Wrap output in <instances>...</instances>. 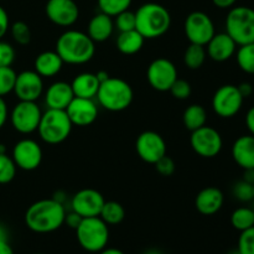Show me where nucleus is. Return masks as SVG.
<instances>
[{"label": "nucleus", "instance_id": "obj_4", "mask_svg": "<svg viewBox=\"0 0 254 254\" xmlns=\"http://www.w3.org/2000/svg\"><path fill=\"white\" fill-rule=\"evenodd\" d=\"M96 98L102 108L109 112H122L130 107L134 92L130 84L123 78L109 77L99 84Z\"/></svg>", "mask_w": 254, "mask_h": 254}, {"label": "nucleus", "instance_id": "obj_56", "mask_svg": "<svg viewBox=\"0 0 254 254\" xmlns=\"http://www.w3.org/2000/svg\"><path fill=\"white\" fill-rule=\"evenodd\" d=\"M32 254H45V253H32Z\"/></svg>", "mask_w": 254, "mask_h": 254}, {"label": "nucleus", "instance_id": "obj_36", "mask_svg": "<svg viewBox=\"0 0 254 254\" xmlns=\"http://www.w3.org/2000/svg\"><path fill=\"white\" fill-rule=\"evenodd\" d=\"M114 17H116L114 27H117L119 32L135 30V12L134 11H130L129 9L124 10Z\"/></svg>", "mask_w": 254, "mask_h": 254}, {"label": "nucleus", "instance_id": "obj_6", "mask_svg": "<svg viewBox=\"0 0 254 254\" xmlns=\"http://www.w3.org/2000/svg\"><path fill=\"white\" fill-rule=\"evenodd\" d=\"M74 231L79 246L87 252L98 253L108 245L109 226L99 216L83 218Z\"/></svg>", "mask_w": 254, "mask_h": 254}, {"label": "nucleus", "instance_id": "obj_52", "mask_svg": "<svg viewBox=\"0 0 254 254\" xmlns=\"http://www.w3.org/2000/svg\"><path fill=\"white\" fill-rule=\"evenodd\" d=\"M98 254H124L122 252L121 250H118V248H104V250H102L101 252H98Z\"/></svg>", "mask_w": 254, "mask_h": 254}, {"label": "nucleus", "instance_id": "obj_48", "mask_svg": "<svg viewBox=\"0 0 254 254\" xmlns=\"http://www.w3.org/2000/svg\"><path fill=\"white\" fill-rule=\"evenodd\" d=\"M0 254H14V251H12L7 240L0 241Z\"/></svg>", "mask_w": 254, "mask_h": 254}, {"label": "nucleus", "instance_id": "obj_37", "mask_svg": "<svg viewBox=\"0 0 254 254\" xmlns=\"http://www.w3.org/2000/svg\"><path fill=\"white\" fill-rule=\"evenodd\" d=\"M233 196L237 198L241 202H250L254 200V192H253V185L247 183L245 180H240L235 184L233 186Z\"/></svg>", "mask_w": 254, "mask_h": 254}, {"label": "nucleus", "instance_id": "obj_55", "mask_svg": "<svg viewBox=\"0 0 254 254\" xmlns=\"http://www.w3.org/2000/svg\"><path fill=\"white\" fill-rule=\"evenodd\" d=\"M228 254H241V253H240V251H238V250H233V251H231V252Z\"/></svg>", "mask_w": 254, "mask_h": 254}, {"label": "nucleus", "instance_id": "obj_40", "mask_svg": "<svg viewBox=\"0 0 254 254\" xmlns=\"http://www.w3.org/2000/svg\"><path fill=\"white\" fill-rule=\"evenodd\" d=\"M15 57H16V52L14 47L9 42L0 40V67H11Z\"/></svg>", "mask_w": 254, "mask_h": 254}, {"label": "nucleus", "instance_id": "obj_50", "mask_svg": "<svg viewBox=\"0 0 254 254\" xmlns=\"http://www.w3.org/2000/svg\"><path fill=\"white\" fill-rule=\"evenodd\" d=\"M52 198L56 201H59L60 203H62V205H64L67 201V195L64 192V191H57V192L54 193V196H52Z\"/></svg>", "mask_w": 254, "mask_h": 254}, {"label": "nucleus", "instance_id": "obj_21", "mask_svg": "<svg viewBox=\"0 0 254 254\" xmlns=\"http://www.w3.org/2000/svg\"><path fill=\"white\" fill-rule=\"evenodd\" d=\"M225 203V195L222 191L215 186L202 189L196 195L195 207L201 215L212 216L222 208Z\"/></svg>", "mask_w": 254, "mask_h": 254}, {"label": "nucleus", "instance_id": "obj_1", "mask_svg": "<svg viewBox=\"0 0 254 254\" xmlns=\"http://www.w3.org/2000/svg\"><path fill=\"white\" fill-rule=\"evenodd\" d=\"M66 207L54 198H44L30 205L25 212V225L35 233H51L64 223Z\"/></svg>", "mask_w": 254, "mask_h": 254}, {"label": "nucleus", "instance_id": "obj_8", "mask_svg": "<svg viewBox=\"0 0 254 254\" xmlns=\"http://www.w3.org/2000/svg\"><path fill=\"white\" fill-rule=\"evenodd\" d=\"M42 111L36 102L19 101L9 113L12 128L20 134H31L37 130Z\"/></svg>", "mask_w": 254, "mask_h": 254}, {"label": "nucleus", "instance_id": "obj_20", "mask_svg": "<svg viewBox=\"0 0 254 254\" xmlns=\"http://www.w3.org/2000/svg\"><path fill=\"white\" fill-rule=\"evenodd\" d=\"M45 103L49 109L66 111L68 104L74 98L71 83L64 81L54 82L45 91Z\"/></svg>", "mask_w": 254, "mask_h": 254}, {"label": "nucleus", "instance_id": "obj_38", "mask_svg": "<svg viewBox=\"0 0 254 254\" xmlns=\"http://www.w3.org/2000/svg\"><path fill=\"white\" fill-rule=\"evenodd\" d=\"M237 250L241 254H254V226L241 232Z\"/></svg>", "mask_w": 254, "mask_h": 254}, {"label": "nucleus", "instance_id": "obj_7", "mask_svg": "<svg viewBox=\"0 0 254 254\" xmlns=\"http://www.w3.org/2000/svg\"><path fill=\"white\" fill-rule=\"evenodd\" d=\"M226 32L241 46L254 42V9L250 6H233L226 17Z\"/></svg>", "mask_w": 254, "mask_h": 254}, {"label": "nucleus", "instance_id": "obj_18", "mask_svg": "<svg viewBox=\"0 0 254 254\" xmlns=\"http://www.w3.org/2000/svg\"><path fill=\"white\" fill-rule=\"evenodd\" d=\"M66 113L73 126L88 127L98 117V107L94 99L74 97L66 108Z\"/></svg>", "mask_w": 254, "mask_h": 254}, {"label": "nucleus", "instance_id": "obj_2", "mask_svg": "<svg viewBox=\"0 0 254 254\" xmlns=\"http://www.w3.org/2000/svg\"><path fill=\"white\" fill-rule=\"evenodd\" d=\"M55 51L60 55L64 64H84L93 59L96 44L87 32L67 30L57 39Z\"/></svg>", "mask_w": 254, "mask_h": 254}, {"label": "nucleus", "instance_id": "obj_39", "mask_svg": "<svg viewBox=\"0 0 254 254\" xmlns=\"http://www.w3.org/2000/svg\"><path fill=\"white\" fill-rule=\"evenodd\" d=\"M169 92H170L174 98L179 99V101H185L192 93V87L186 79L178 78L174 82Z\"/></svg>", "mask_w": 254, "mask_h": 254}, {"label": "nucleus", "instance_id": "obj_23", "mask_svg": "<svg viewBox=\"0 0 254 254\" xmlns=\"http://www.w3.org/2000/svg\"><path fill=\"white\" fill-rule=\"evenodd\" d=\"M114 31V20L109 15L99 11L98 14L93 15L89 20L88 27H87V35L92 39V41L104 42L113 35Z\"/></svg>", "mask_w": 254, "mask_h": 254}, {"label": "nucleus", "instance_id": "obj_47", "mask_svg": "<svg viewBox=\"0 0 254 254\" xmlns=\"http://www.w3.org/2000/svg\"><path fill=\"white\" fill-rule=\"evenodd\" d=\"M212 2L218 9H231L235 6L237 0H212Z\"/></svg>", "mask_w": 254, "mask_h": 254}, {"label": "nucleus", "instance_id": "obj_10", "mask_svg": "<svg viewBox=\"0 0 254 254\" xmlns=\"http://www.w3.org/2000/svg\"><path fill=\"white\" fill-rule=\"evenodd\" d=\"M184 31L190 44L206 46L216 34L215 24L210 15L203 11H192L186 16Z\"/></svg>", "mask_w": 254, "mask_h": 254}, {"label": "nucleus", "instance_id": "obj_57", "mask_svg": "<svg viewBox=\"0 0 254 254\" xmlns=\"http://www.w3.org/2000/svg\"><path fill=\"white\" fill-rule=\"evenodd\" d=\"M253 192H254V184H253Z\"/></svg>", "mask_w": 254, "mask_h": 254}, {"label": "nucleus", "instance_id": "obj_53", "mask_svg": "<svg viewBox=\"0 0 254 254\" xmlns=\"http://www.w3.org/2000/svg\"><path fill=\"white\" fill-rule=\"evenodd\" d=\"M1 240H7V233L2 226H0V241Z\"/></svg>", "mask_w": 254, "mask_h": 254}, {"label": "nucleus", "instance_id": "obj_24", "mask_svg": "<svg viewBox=\"0 0 254 254\" xmlns=\"http://www.w3.org/2000/svg\"><path fill=\"white\" fill-rule=\"evenodd\" d=\"M64 62L56 51H44L36 56L34 69L42 78H51L61 72Z\"/></svg>", "mask_w": 254, "mask_h": 254}, {"label": "nucleus", "instance_id": "obj_34", "mask_svg": "<svg viewBox=\"0 0 254 254\" xmlns=\"http://www.w3.org/2000/svg\"><path fill=\"white\" fill-rule=\"evenodd\" d=\"M10 32H11L12 40L16 42L17 45L21 46H26L31 42V30L30 26L24 21H15L14 24L10 26Z\"/></svg>", "mask_w": 254, "mask_h": 254}, {"label": "nucleus", "instance_id": "obj_32", "mask_svg": "<svg viewBox=\"0 0 254 254\" xmlns=\"http://www.w3.org/2000/svg\"><path fill=\"white\" fill-rule=\"evenodd\" d=\"M17 166L11 156L6 153H0V185L11 183L16 176Z\"/></svg>", "mask_w": 254, "mask_h": 254}, {"label": "nucleus", "instance_id": "obj_29", "mask_svg": "<svg viewBox=\"0 0 254 254\" xmlns=\"http://www.w3.org/2000/svg\"><path fill=\"white\" fill-rule=\"evenodd\" d=\"M206 49L202 45L190 44L184 52V64L189 69H198L206 61Z\"/></svg>", "mask_w": 254, "mask_h": 254}, {"label": "nucleus", "instance_id": "obj_35", "mask_svg": "<svg viewBox=\"0 0 254 254\" xmlns=\"http://www.w3.org/2000/svg\"><path fill=\"white\" fill-rule=\"evenodd\" d=\"M16 72L11 67H0V97H5L14 91Z\"/></svg>", "mask_w": 254, "mask_h": 254}, {"label": "nucleus", "instance_id": "obj_14", "mask_svg": "<svg viewBox=\"0 0 254 254\" xmlns=\"http://www.w3.org/2000/svg\"><path fill=\"white\" fill-rule=\"evenodd\" d=\"M135 150L139 158L148 164H155L166 155V141L154 130H145L135 140Z\"/></svg>", "mask_w": 254, "mask_h": 254}, {"label": "nucleus", "instance_id": "obj_16", "mask_svg": "<svg viewBox=\"0 0 254 254\" xmlns=\"http://www.w3.org/2000/svg\"><path fill=\"white\" fill-rule=\"evenodd\" d=\"M19 101L36 102L44 93V79L35 69H26L16 74L14 91Z\"/></svg>", "mask_w": 254, "mask_h": 254}, {"label": "nucleus", "instance_id": "obj_41", "mask_svg": "<svg viewBox=\"0 0 254 254\" xmlns=\"http://www.w3.org/2000/svg\"><path fill=\"white\" fill-rule=\"evenodd\" d=\"M154 165H155L156 171H158L161 176H165V178L171 176L174 173H175V169H176L175 161L168 155H164L163 158L159 159Z\"/></svg>", "mask_w": 254, "mask_h": 254}, {"label": "nucleus", "instance_id": "obj_19", "mask_svg": "<svg viewBox=\"0 0 254 254\" xmlns=\"http://www.w3.org/2000/svg\"><path fill=\"white\" fill-rule=\"evenodd\" d=\"M238 45L227 32H218L206 44V54L215 62L228 61L237 51Z\"/></svg>", "mask_w": 254, "mask_h": 254}, {"label": "nucleus", "instance_id": "obj_11", "mask_svg": "<svg viewBox=\"0 0 254 254\" xmlns=\"http://www.w3.org/2000/svg\"><path fill=\"white\" fill-rule=\"evenodd\" d=\"M245 98L235 84H223L212 97V109L221 118H233L242 109Z\"/></svg>", "mask_w": 254, "mask_h": 254}, {"label": "nucleus", "instance_id": "obj_12", "mask_svg": "<svg viewBox=\"0 0 254 254\" xmlns=\"http://www.w3.org/2000/svg\"><path fill=\"white\" fill-rule=\"evenodd\" d=\"M178 78V68L165 57H159L151 61L146 69V79L149 84L158 92H169Z\"/></svg>", "mask_w": 254, "mask_h": 254}, {"label": "nucleus", "instance_id": "obj_30", "mask_svg": "<svg viewBox=\"0 0 254 254\" xmlns=\"http://www.w3.org/2000/svg\"><path fill=\"white\" fill-rule=\"evenodd\" d=\"M231 225L242 232L254 226V210L250 207H238L231 215Z\"/></svg>", "mask_w": 254, "mask_h": 254}, {"label": "nucleus", "instance_id": "obj_15", "mask_svg": "<svg viewBox=\"0 0 254 254\" xmlns=\"http://www.w3.org/2000/svg\"><path fill=\"white\" fill-rule=\"evenodd\" d=\"M45 12L52 24L61 27L72 26L79 17V7L74 0H47Z\"/></svg>", "mask_w": 254, "mask_h": 254}, {"label": "nucleus", "instance_id": "obj_26", "mask_svg": "<svg viewBox=\"0 0 254 254\" xmlns=\"http://www.w3.org/2000/svg\"><path fill=\"white\" fill-rule=\"evenodd\" d=\"M145 39L143 35L136 30H130V31L119 32L117 36L116 45L117 49L123 55H135L143 49Z\"/></svg>", "mask_w": 254, "mask_h": 254}, {"label": "nucleus", "instance_id": "obj_45", "mask_svg": "<svg viewBox=\"0 0 254 254\" xmlns=\"http://www.w3.org/2000/svg\"><path fill=\"white\" fill-rule=\"evenodd\" d=\"M238 91H240V93L242 94L243 98H248L250 96H252L253 93V86L252 83H250V82H242V83L238 84Z\"/></svg>", "mask_w": 254, "mask_h": 254}, {"label": "nucleus", "instance_id": "obj_51", "mask_svg": "<svg viewBox=\"0 0 254 254\" xmlns=\"http://www.w3.org/2000/svg\"><path fill=\"white\" fill-rule=\"evenodd\" d=\"M96 76H97V78H98V81H99V83H102V82H104V81H107V79L109 78V73L107 71H104V69H101V71H98L96 73Z\"/></svg>", "mask_w": 254, "mask_h": 254}, {"label": "nucleus", "instance_id": "obj_31", "mask_svg": "<svg viewBox=\"0 0 254 254\" xmlns=\"http://www.w3.org/2000/svg\"><path fill=\"white\" fill-rule=\"evenodd\" d=\"M237 64L243 72L254 74V42L247 45H241L236 51Z\"/></svg>", "mask_w": 254, "mask_h": 254}, {"label": "nucleus", "instance_id": "obj_5", "mask_svg": "<svg viewBox=\"0 0 254 254\" xmlns=\"http://www.w3.org/2000/svg\"><path fill=\"white\" fill-rule=\"evenodd\" d=\"M72 128L73 124L69 121L66 111L47 108V111L42 113L37 131L42 141L50 145H57L68 138Z\"/></svg>", "mask_w": 254, "mask_h": 254}, {"label": "nucleus", "instance_id": "obj_25", "mask_svg": "<svg viewBox=\"0 0 254 254\" xmlns=\"http://www.w3.org/2000/svg\"><path fill=\"white\" fill-rule=\"evenodd\" d=\"M99 84L101 83H99L96 73H91V72H82V73L77 74L71 82L74 97L88 99L96 98Z\"/></svg>", "mask_w": 254, "mask_h": 254}, {"label": "nucleus", "instance_id": "obj_42", "mask_svg": "<svg viewBox=\"0 0 254 254\" xmlns=\"http://www.w3.org/2000/svg\"><path fill=\"white\" fill-rule=\"evenodd\" d=\"M82 220H83V217H81L78 213L71 210L69 212H66L64 225H67L69 228H72V230H76L79 226V223L82 222Z\"/></svg>", "mask_w": 254, "mask_h": 254}, {"label": "nucleus", "instance_id": "obj_9", "mask_svg": "<svg viewBox=\"0 0 254 254\" xmlns=\"http://www.w3.org/2000/svg\"><path fill=\"white\" fill-rule=\"evenodd\" d=\"M190 145L192 150L201 158H216L222 150V135L212 127L203 126L191 131Z\"/></svg>", "mask_w": 254, "mask_h": 254}, {"label": "nucleus", "instance_id": "obj_28", "mask_svg": "<svg viewBox=\"0 0 254 254\" xmlns=\"http://www.w3.org/2000/svg\"><path fill=\"white\" fill-rule=\"evenodd\" d=\"M99 217L108 226H117L126 218V210L117 201H106L102 207Z\"/></svg>", "mask_w": 254, "mask_h": 254}, {"label": "nucleus", "instance_id": "obj_22", "mask_svg": "<svg viewBox=\"0 0 254 254\" xmlns=\"http://www.w3.org/2000/svg\"><path fill=\"white\" fill-rule=\"evenodd\" d=\"M232 158L243 170L254 169V136L252 134L236 139L232 145Z\"/></svg>", "mask_w": 254, "mask_h": 254}, {"label": "nucleus", "instance_id": "obj_13", "mask_svg": "<svg viewBox=\"0 0 254 254\" xmlns=\"http://www.w3.org/2000/svg\"><path fill=\"white\" fill-rule=\"evenodd\" d=\"M42 149L34 139L25 138L17 141L12 148V160L17 169L24 171H34L42 163Z\"/></svg>", "mask_w": 254, "mask_h": 254}, {"label": "nucleus", "instance_id": "obj_46", "mask_svg": "<svg viewBox=\"0 0 254 254\" xmlns=\"http://www.w3.org/2000/svg\"><path fill=\"white\" fill-rule=\"evenodd\" d=\"M246 127L248 131L254 136V106L246 114Z\"/></svg>", "mask_w": 254, "mask_h": 254}, {"label": "nucleus", "instance_id": "obj_3", "mask_svg": "<svg viewBox=\"0 0 254 254\" xmlns=\"http://www.w3.org/2000/svg\"><path fill=\"white\" fill-rule=\"evenodd\" d=\"M171 15L164 5L158 2H145L135 11V30L145 40L159 39L169 31Z\"/></svg>", "mask_w": 254, "mask_h": 254}, {"label": "nucleus", "instance_id": "obj_17", "mask_svg": "<svg viewBox=\"0 0 254 254\" xmlns=\"http://www.w3.org/2000/svg\"><path fill=\"white\" fill-rule=\"evenodd\" d=\"M103 195L94 189H82L77 191L71 198V210L78 213L81 217H97L103 207Z\"/></svg>", "mask_w": 254, "mask_h": 254}, {"label": "nucleus", "instance_id": "obj_54", "mask_svg": "<svg viewBox=\"0 0 254 254\" xmlns=\"http://www.w3.org/2000/svg\"><path fill=\"white\" fill-rule=\"evenodd\" d=\"M145 254H164L161 253L160 251H156V250H153V251H149V252H146Z\"/></svg>", "mask_w": 254, "mask_h": 254}, {"label": "nucleus", "instance_id": "obj_49", "mask_svg": "<svg viewBox=\"0 0 254 254\" xmlns=\"http://www.w3.org/2000/svg\"><path fill=\"white\" fill-rule=\"evenodd\" d=\"M242 180L247 181L250 184H254V169H245L243 170V179Z\"/></svg>", "mask_w": 254, "mask_h": 254}, {"label": "nucleus", "instance_id": "obj_27", "mask_svg": "<svg viewBox=\"0 0 254 254\" xmlns=\"http://www.w3.org/2000/svg\"><path fill=\"white\" fill-rule=\"evenodd\" d=\"M206 122H207V112H206L205 107H202L201 104H190L184 111L183 123L185 128L190 131L206 126Z\"/></svg>", "mask_w": 254, "mask_h": 254}, {"label": "nucleus", "instance_id": "obj_44", "mask_svg": "<svg viewBox=\"0 0 254 254\" xmlns=\"http://www.w3.org/2000/svg\"><path fill=\"white\" fill-rule=\"evenodd\" d=\"M7 118H9V108H7L4 97H0V129L5 126Z\"/></svg>", "mask_w": 254, "mask_h": 254}, {"label": "nucleus", "instance_id": "obj_33", "mask_svg": "<svg viewBox=\"0 0 254 254\" xmlns=\"http://www.w3.org/2000/svg\"><path fill=\"white\" fill-rule=\"evenodd\" d=\"M133 0H97L99 11L114 17L119 12L128 10Z\"/></svg>", "mask_w": 254, "mask_h": 254}, {"label": "nucleus", "instance_id": "obj_43", "mask_svg": "<svg viewBox=\"0 0 254 254\" xmlns=\"http://www.w3.org/2000/svg\"><path fill=\"white\" fill-rule=\"evenodd\" d=\"M10 29V20L6 10L2 6H0V40L6 35V32Z\"/></svg>", "mask_w": 254, "mask_h": 254}]
</instances>
